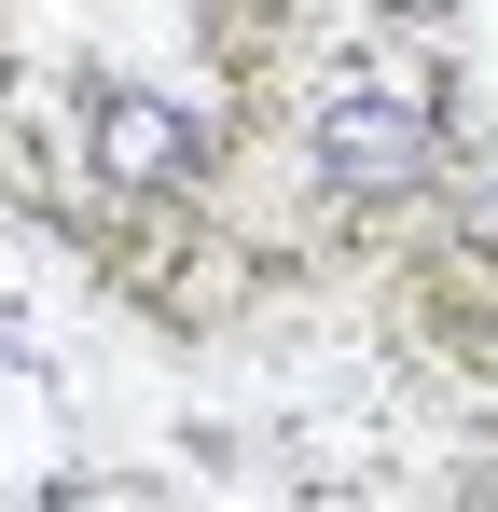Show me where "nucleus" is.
Returning a JSON list of instances; mask_svg holds the SVG:
<instances>
[{"instance_id":"f257e3e1","label":"nucleus","mask_w":498,"mask_h":512,"mask_svg":"<svg viewBox=\"0 0 498 512\" xmlns=\"http://www.w3.org/2000/svg\"><path fill=\"white\" fill-rule=\"evenodd\" d=\"M319 180L332 194H415V180H429V111L388 97V84L319 97Z\"/></svg>"},{"instance_id":"f03ea898","label":"nucleus","mask_w":498,"mask_h":512,"mask_svg":"<svg viewBox=\"0 0 498 512\" xmlns=\"http://www.w3.org/2000/svg\"><path fill=\"white\" fill-rule=\"evenodd\" d=\"M97 180H125V194L194 180V125H180L166 97H97Z\"/></svg>"}]
</instances>
